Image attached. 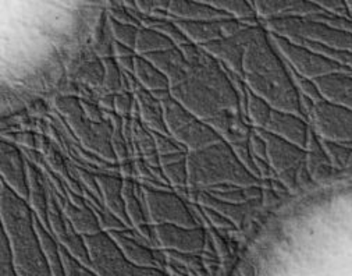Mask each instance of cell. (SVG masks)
Listing matches in <instances>:
<instances>
[{
  "instance_id": "6da1fadb",
  "label": "cell",
  "mask_w": 352,
  "mask_h": 276,
  "mask_svg": "<svg viewBox=\"0 0 352 276\" xmlns=\"http://www.w3.org/2000/svg\"><path fill=\"white\" fill-rule=\"evenodd\" d=\"M180 50L190 65L186 76L170 87L171 96L205 123L224 112L241 114L239 92L224 65L194 43Z\"/></svg>"
},
{
  "instance_id": "7a4b0ae2",
  "label": "cell",
  "mask_w": 352,
  "mask_h": 276,
  "mask_svg": "<svg viewBox=\"0 0 352 276\" xmlns=\"http://www.w3.org/2000/svg\"><path fill=\"white\" fill-rule=\"evenodd\" d=\"M243 73L247 87L273 109L307 119L301 107V95L291 77L288 65L262 24L255 28L247 45Z\"/></svg>"
},
{
  "instance_id": "3957f363",
  "label": "cell",
  "mask_w": 352,
  "mask_h": 276,
  "mask_svg": "<svg viewBox=\"0 0 352 276\" xmlns=\"http://www.w3.org/2000/svg\"><path fill=\"white\" fill-rule=\"evenodd\" d=\"M2 194V222L16 254V266L21 276H50L41 253V240L35 229L28 201L17 195L5 182L0 183Z\"/></svg>"
},
{
  "instance_id": "277c9868",
  "label": "cell",
  "mask_w": 352,
  "mask_h": 276,
  "mask_svg": "<svg viewBox=\"0 0 352 276\" xmlns=\"http://www.w3.org/2000/svg\"><path fill=\"white\" fill-rule=\"evenodd\" d=\"M188 189L205 191L217 186L252 187L263 184L255 178L232 147L224 140L199 151L188 152Z\"/></svg>"
},
{
  "instance_id": "5b68a950",
  "label": "cell",
  "mask_w": 352,
  "mask_h": 276,
  "mask_svg": "<svg viewBox=\"0 0 352 276\" xmlns=\"http://www.w3.org/2000/svg\"><path fill=\"white\" fill-rule=\"evenodd\" d=\"M70 127L74 130L77 138L89 152L100 156L109 163H117V158L111 148V123L106 119L102 123H94L87 119L81 106V99L74 96H60L54 102Z\"/></svg>"
},
{
  "instance_id": "8992f818",
  "label": "cell",
  "mask_w": 352,
  "mask_h": 276,
  "mask_svg": "<svg viewBox=\"0 0 352 276\" xmlns=\"http://www.w3.org/2000/svg\"><path fill=\"white\" fill-rule=\"evenodd\" d=\"M262 27L289 41H308L330 49L352 52V34L338 31L312 17L267 19L262 20Z\"/></svg>"
},
{
  "instance_id": "52a82bcc",
  "label": "cell",
  "mask_w": 352,
  "mask_h": 276,
  "mask_svg": "<svg viewBox=\"0 0 352 276\" xmlns=\"http://www.w3.org/2000/svg\"><path fill=\"white\" fill-rule=\"evenodd\" d=\"M163 112L168 134L183 144L190 152L214 145L223 138L204 120L192 115L173 96L164 102Z\"/></svg>"
},
{
  "instance_id": "ba28073f",
  "label": "cell",
  "mask_w": 352,
  "mask_h": 276,
  "mask_svg": "<svg viewBox=\"0 0 352 276\" xmlns=\"http://www.w3.org/2000/svg\"><path fill=\"white\" fill-rule=\"evenodd\" d=\"M91 264L100 276H163L159 270L140 266L126 258L110 233L84 236Z\"/></svg>"
},
{
  "instance_id": "9c48e42d",
  "label": "cell",
  "mask_w": 352,
  "mask_h": 276,
  "mask_svg": "<svg viewBox=\"0 0 352 276\" xmlns=\"http://www.w3.org/2000/svg\"><path fill=\"white\" fill-rule=\"evenodd\" d=\"M144 198L149 224L177 225L183 228H202L198 217L182 195L173 190H155L144 187Z\"/></svg>"
},
{
  "instance_id": "30bf717a",
  "label": "cell",
  "mask_w": 352,
  "mask_h": 276,
  "mask_svg": "<svg viewBox=\"0 0 352 276\" xmlns=\"http://www.w3.org/2000/svg\"><path fill=\"white\" fill-rule=\"evenodd\" d=\"M270 38H272L276 49L280 52V54L287 62V65L297 74H300L305 78L318 80V78L324 77L331 73L348 72L338 63L323 56V54H320V53L311 50L307 46L294 43L289 39L276 35V34H270Z\"/></svg>"
},
{
  "instance_id": "8fae6325",
  "label": "cell",
  "mask_w": 352,
  "mask_h": 276,
  "mask_svg": "<svg viewBox=\"0 0 352 276\" xmlns=\"http://www.w3.org/2000/svg\"><path fill=\"white\" fill-rule=\"evenodd\" d=\"M258 131L266 141L267 160L277 180L288 190L297 187L300 172L307 162V149L291 144L269 131Z\"/></svg>"
},
{
  "instance_id": "7c38bea8",
  "label": "cell",
  "mask_w": 352,
  "mask_h": 276,
  "mask_svg": "<svg viewBox=\"0 0 352 276\" xmlns=\"http://www.w3.org/2000/svg\"><path fill=\"white\" fill-rule=\"evenodd\" d=\"M309 120L312 130L322 140L352 147V110L327 100L314 105Z\"/></svg>"
},
{
  "instance_id": "4fadbf2b",
  "label": "cell",
  "mask_w": 352,
  "mask_h": 276,
  "mask_svg": "<svg viewBox=\"0 0 352 276\" xmlns=\"http://www.w3.org/2000/svg\"><path fill=\"white\" fill-rule=\"evenodd\" d=\"M45 182H46V190H47V220H49L50 229L76 258H78L84 265H89L91 258H89L85 240L80 237V233L74 229L70 219L65 215L60 204H58L56 190L50 184V182L46 179V176H45Z\"/></svg>"
},
{
  "instance_id": "5bb4252c",
  "label": "cell",
  "mask_w": 352,
  "mask_h": 276,
  "mask_svg": "<svg viewBox=\"0 0 352 276\" xmlns=\"http://www.w3.org/2000/svg\"><path fill=\"white\" fill-rule=\"evenodd\" d=\"M171 21L180 28V31L187 36V39L191 43L197 46H205L208 43L234 36L248 28V25L234 19L221 20V21H201V23L179 21V20L171 19Z\"/></svg>"
},
{
  "instance_id": "9a60e30c",
  "label": "cell",
  "mask_w": 352,
  "mask_h": 276,
  "mask_svg": "<svg viewBox=\"0 0 352 276\" xmlns=\"http://www.w3.org/2000/svg\"><path fill=\"white\" fill-rule=\"evenodd\" d=\"M255 28L256 27H248L237 35L208 43L201 47L206 50L209 54H212V56L217 59L220 63H223L228 70L243 77V62L245 49L255 32Z\"/></svg>"
},
{
  "instance_id": "2e32d148",
  "label": "cell",
  "mask_w": 352,
  "mask_h": 276,
  "mask_svg": "<svg viewBox=\"0 0 352 276\" xmlns=\"http://www.w3.org/2000/svg\"><path fill=\"white\" fill-rule=\"evenodd\" d=\"M0 169H2V182H5L17 195L28 201V173L27 160H24L21 151L12 142L2 141L0 144Z\"/></svg>"
},
{
  "instance_id": "e0dca14e",
  "label": "cell",
  "mask_w": 352,
  "mask_h": 276,
  "mask_svg": "<svg viewBox=\"0 0 352 276\" xmlns=\"http://www.w3.org/2000/svg\"><path fill=\"white\" fill-rule=\"evenodd\" d=\"M265 131H269L291 144L307 149L312 127L302 116L273 109Z\"/></svg>"
},
{
  "instance_id": "ac0fdd59",
  "label": "cell",
  "mask_w": 352,
  "mask_h": 276,
  "mask_svg": "<svg viewBox=\"0 0 352 276\" xmlns=\"http://www.w3.org/2000/svg\"><path fill=\"white\" fill-rule=\"evenodd\" d=\"M155 233L159 244L177 251L195 253L204 247L206 235L204 228H183L177 225H156Z\"/></svg>"
},
{
  "instance_id": "d6986e66",
  "label": "cell",
  "mask_w": 352,
  "mask_h": 276,
  "mask_svg": "<svg viewBox=\"0 0 352 276\" xmlns=\"http://www.w3.org/2000/svg\"><path fill=\"white\" fill-rule=\"evenodd\" d=\"M254 8L262 20L308 17L323 12L316 2L309 0H258L254 2Z\"/></svg>"
},
{
  "instance_id": "ffe728a7",
  "label": "cell",
  "mask_w": 352,
  "mask_h": 276,
  "mask_svg": "<svg viewBox=\"0 0 352 276\" xmlns=\"http://www.w3.org/2000/svg\"><path fill=\"white\" fill-rule=\"evenodd\" d=\"M167 14L173 20L192 23L221 21L232 19L227 13L208 5L205 0H201V2H192V0H171Z\"/></svg>"
},
{
  "instance_id": "44dd1931",
  "label": "cell",
  "mask_w": 352,
  "mask_h": 276,
  "mask_svg": "<svg viewBox=\"0 0 352 276\" xmlns=\"http://www.w3.org/2000/svg\"><path fill=\"white\" fill-rule=\"evenodd\" d=\"M96 180H98V184L100 189L103 206L107 211H110L111 213H114L127 228L131 229L133 226H131V222L127 216L126 204H124V198H123L124 179L119 175L99 173V175H96Z\"/></svg>"
},
{
  "instance_id": "7402d4cb",
  "label": "cell",
  "mask_w": 352,
  "mask_h": 276,
  "mask_svg": "<svg viewBox=\"0 0 352 276\" xmlns=\"http://www.w3.org/2000/svg\"><path fill=\"white\" fill-rule=\"evenodd\" d=\"M322 98L352 110V73L337 72L315 80Z\"/></svg>"
},
{
  "instance_id": "603a6c76",
  "label": "cell",
  "mask_w": 352,
  "mask_h": 276,
  "mask_svg": "<svg viewBox=\"0 0 352 276\" xmlns=\"http://www.w3.org/2000/svg\"><path fill=\"white\" fill-rule=\"evenodd\" d=\"M134 98L140 110L141 123L149 131L170 136L164 122V112H163L162 102L153 98V95L145 88H142L141 85L134 92Z\"/></svg>"
},
{
  "instance_id": "cb8c5ba5",
  "label": "cell",
  "mask_w": 352,
  "mask_h": 276,
  "mask_svg": "<svg viewBox=\"0 0 352 276\" xmlns=\"http://www.w3.org/2000/svg\"><path fill=\"white\" fill-rule=\"evenodd\" d=\"M191 191H194V190H191ZM187 198H190L192 202H197L201 206H208V208H212L216 212L221 213L223 216L230 219L231 222L236 225V228H240L243 225L245 215L251 209L258 206L259 201H261V200H258V201H252V202H247V204H231V202L217 200L206 191H195V194L190 193L187 195Z\"/></svg>"
},
{
  "instance_id": "d4e9b609",
  "label": "cell",
  "mask_w": 352,
  "mask_h": 276,
  "mask_svg": "<svg viewBox=\"0 0 352 276\" xmlns=\"http://www.w3.org/2000/svg\"><path fill=\"white\" fill-rule=\"evenodd\" d=\"M148 59L153 66H156L170 81V87L177 84L187 73L188 70V62L184 58L183 52L180 47H173L168 50L151 53L146 56H142Z\"/></svg>"
},
{
  "instance_id": "484cf974",
  "label": "cell",
  "mask_w": 352,
  "mask_h": 276,
  "mask_svg": "<svg viewBox=\"0 0 352 276\" xmlns=\"http://www.w3.org/2000/svg\"><path fill=\"white\" fill-rule=\"evenodd\" d=\"M27 173H28V187L30 197L28 204L35 213V216L41 220V224L49 229L47 224V190L43 173L39 172L38 167L34 162L27 160Z\"/></svg>"
},
{
  "instance_id": "4316f807",
  "label": "cell",
  "mask_w": 352,
  "mask_h": 276,
  "mask_svg": "<svg viewBox=\"0 0 352 276\" xmlns=\"http://www.w3.org/2000/svg\"><path fill=\"white\" fill-rule=\"evenodd\" d=\"M57 194V200L58 204H60L65 215L70 219V222L73 224L74 229L82 235V236H92L96 233H100V225L98 222V217L95 215V212L92 211V208L88 205L84 206H77L74 205L67 197H62L60 194Z\"/></svg>"
},
{
  "instance_id": "83f0119b",
  "label": "cell",
  "mask_w": 352,
  "mask_h": 276,
  "mask_svg": "<svg viewBox=\"0 0 352 276\" xmlns=\"http://www.w3.org/2000/svg\"><path fill=\"white\" fill-rule=\"evenodd\" d=\"M307 171L315 182H324L329 180L337 169L333 168L330 159L327 158L320 138L312 130L309 136V142L307 147V162H305Z\"/></svg>"
},
{
  "instance_id": "f1b7e54d",
  "label": "cell",
  "mask_w": 352,
  "mask_h": 276,
  "mask_svg": "<svg viewBox=\"0 0 352 276\" xmlns=\"http://www.w3.org/2000/svg\"><path fill=\"white\" fill-rule=\"evenodd\" d=\"M123 198L126 204V212L131 222V226L138 231L149 224L144 190L133 179H124L123 184Z\"/></svg>"
},
{
  "instance_id": "f546056e",
  "label": "cell",
  "mask_w": 352,
  "mask_h": 276,
  "mask_svg": "<svg viewBox=\"0 0 352 276\" xmlns=\"http://www.w3.org/2000/svg\"><path fill=\"white\" fill-rule=\"evenodd\" d=\"M188 152L160 156V168L167 183L175 190H188Z\"/></svg>"
},
{
  "instance_id": "4dcf8cb0",
  "label": "cell",
  "mask_w": 352,
  "mask_h": 276,
  "mask_svg": "<svg viewBox=\"0 0 352 276\" xmlns=\"http://www.w3.org/2000/svg\"><path fill=\"white\" fill-rule=\"evenodd\" d=\"M205 2L248 27L261 25L256 10L254 8V2H245V0H213V2L205 0Z\"/></svg>"
},
{
  "instance_id": "1f68e13d",
  "label": "cell",
  "mask_w": 352,
  "mask_h": 276,
  "mask_svg": "<svg viewBox=\"0 0 352 276\" xmlns=\"http://www.w3.org/2000/svg\"><path fill=\"white\" fill-rule=\"evenodd\" d=\"M134 76L138 80L140 85L149 92L160 91V89H170L168 78L148 59L138 56L135 58L134 66Z\"/></svg>"
},
{
  "instance_id": "d6a6232c",
  "label": "cell",
  "mask_w": 352,
  "mask_h": 276,
  "mask_svg": "<svg viewBox=\"0 0 352 276\" xmlns=\"http://www.w3.org/2000/svg\"><path fill=\"white\" fill-rule=\"evenodd\" d=\"M217 200L231 202V204H247L252 201L262 200L263 190L261 186L252 187H239V186H217L205 190Z\"/></svg>"
},
{
  "instance_id": "836d02e7",
  "label": "cell",
  "mask_w": 352,
  "mask_h": 276,
  "mask_svg": "<svg viewBox=\"0 0 352 276\" xmlns=\"http://www.w3.org/2000/svg\"><path fill=\"white\" fill-rule=\"evenodd\" d=\"M173 47H177V46L160 32L151 28H145V27L140 28L138 36H137V45H135V53L138 56H146V54L168 50Z\"/></svg>"
},
{
  "instance_id": "e575fe53",
  "label": "cell",
  "mask_w": 352,
  "mask_h": 276,
  "mask_svg": "<svg viewBox=\"0 0 352 276\" xmlns=\"http://www.w3.org/2000/svg\"><path fill=\"white\" fill-rule=\"evenodd\" d=\"M272 112H273V107L263 98L258 96L248 88L247 120L250 125H252V129L265 130L270 120Z\"/></svg>"
},
{
  "instance_id": "d590c367",
  "label": "cell",
  "mask_w": 352,
  "mask_h": 276,
  "mask_svg": "<svg viewBox=\"0 0 352 276\" xmlns=\"http://www.w3.org/2000/svg\"><path fill=\"white\" fill-rule=\"evenodd\" d=\"M103 114H104V118L110 120L113 127L110 142H111L113 152L117 158V163H124L127 160H133L131 149L123 133V118L117 116L116 114H109V112H103Z\"/></svg>"
},
{
  "instance_id": "8d00e7d4",
  "label": "cell",
  "mask_w": 352,
  "mask_h": 276,
  "mask_svg": "<svg viewBox=\"0 0 352 276\" xmlns=\"http://www.w3.org/2000/svg\"><path fill=\"white\" fill-rule=\"evenodd\" d=\"M138 21L141 23L142 27L155 30V31L160 32L162 35L167 36L177 47H180L183 45H187V43H191L187 39V36L180 31V28L171 21V19L168 16L164 17V19H153V17L140 16Z\"/></svg>"
},
{
  "instance_id": "74e56055",
  "label": "cell",
  "mask_w": 352,
  "mask_h": 276,
  "mask_svg": "<svg viewBox=\"0 0 352 276\" xmlns=\"http://www.w3.org/2000/svg\"><path fill=\"white\" fill-rule=\"evenodd\" d=\"M322 145L323 149L327 155V158L330 159L333 168L337 171H342L346 169L351 156H352V147L346 145V144H340V142H333V141H327V140H322Z\"/></svg>"
},
{
  "instance_id": "f35d334b",
  "label": "cell",
  "mask_w": 352,
  "mask_h": 276,
  "mask_svg": "<svg viewBox=\"0 0 352 276\" xmlns=\"http://www.w3.org/2000/svg\"><path fill=\"white\" fill-rule=\"evenodd\" d=\"M294 43H300L302 46L309 47L311 50L323 54V56L331 59L333 62L338 63L340 66H342L344 69H346L348 72L352 73V52L351 50H337V49H330L327 46L315 43V42H308V41H291Z\"/></svg>"
},
{
  "instance_id": "ab89813d",
  "label": "cell",
  "mask_w": 352,
  "mask_h": 276,
  "mask_svg": "<svg viewBox=\"0 0 352 276\" xmlns=\"http://www.w3.org/2000/svg\"><path fill=\"white\" fill-rule=\"evenodd\" d=\"M107 25L110 30V34L114 38V42H119L129 49L135 52V45H137V36L138 31L141 27L135 25H129V24H122L119 21H116L110 17H107Z\"/></svg>"
},
{
  "instance_id": "60d3db41",
  "label": "cell",
  "mask_w": 352,
  "mask_h": 276,
  "mask_svg": "<svg viewBox=\"0 0 352 276\" xmlns=\"http://www.w3.org/2000/svg\"><path fill=\"white\" fill-rule=\"evenodd\" d=\"M103 67H104V77H103V88H106L109 92H124V85H123V72L117 65L116 59L111 58H104L102 59Z\"/></svg>"
},
{
  "instance_id": "b9f144b4",
  "label": "cell",
  "mask_w": 352,
  "mask_h": 276,
  "mask_svg": "<svg viewBox=\"0 0 352 276\" xmlns=\"http://www.w3.org/2000/svg\"><path fill=\"white\" fill-rule=\"evenodd\" d=\"M285 63H287V62H285ZM288 69H289V73H291L292 80H294V83H296L297 89H298V92H300L301 95L307 96L308 99H311V100L315 102V103L319 102V100H323V98H322V95H320V92H319V88H318L315 80H309V78H305V77L297 74L289 66H288Z\"/></svg>"
},
{
  "instance_id": "7bdbcfd3",
  "label": "cell",
  "mask_w": 352,
  "mask_h": 276,
  "mask_svg": "<svg viewBox=\"0 0 352 276\" xmlns=\"http://www.w3.org/2000/svg\"><path fill=\"white\" fill-rule=\"evenodd\" d=\"M152 134H153V138L156 142L159 156L190 152L183 144H180L177 140H174L171 136H164V134H159V133H153V131H152Z\"/></svg>"
},
{
  "instance_id": "ee69618b",
  "label": "cell",
  "mask_w": 352,
  "mask_h": 276,
  "mask_svg": "<svg viewBox=\"0 0 352 276\" xmlns=\"http://www.w3.org/2000/svg\"><path fill=\"white\" fill-rule=\"evenodd\" d=\"M70 172H74V176L81 183V186L85 187L92 195H95L102 202V194H100V189H99V184L96 180V175H94L88 171H84L81 168H77V167L70 168Z\"/></svg>"
},
{
  "instance_id": "f6af8a7d",
  "label": "cell",
  "mask_w": 352,
  "mask_h": 276,
  "mask_svg": "<svg viewBox=\"0 0 352 276\" xmlns=\"http://www.w3.org/2000/svg\"><path fill=\"white\" fill-rule=\"evenodd\" d=\"M135 105L134 94L131 92H120L114 95V114L123 119L131 118L133 109Z\"/></svg>"
},
{
  "instance_id": "bcb514c9",
  "label": "cell",
  "mask_w": 352,
  "mask_h": 276,
  "mask_svg": "<svg viewBox=\"0 0 352 276\" xmlns=\"http://www.w3.org/2000/svg\"><path fill=\"white\" fill-rule=\"evenodd\" d=\"M82 80L91 85L100 87L103 85V77H104V67L102 62H91L87 63L82 69Z\"/></svg>"
},
{
  "instance_id": "7dc6e473",
  "label": "cell",
  "mask_w": 352,
  "mask_h": 276,
  "mask_svg": "<svg viewBox=\"0 0 352 276\" xmlns=\"http://www.w3.org/2000/svg\"><path fill=\"white\" fill-rule=\"evenodd\" d=\"M316 3L331 16L352 19L351 12L348 9V3L344 2V0H316Z\"/></svg>"
},
{
  "instance_id": "c3c4849f",
  "label": "cell",
  "mask_w": 352,
  "mask_h": 276,
  "mask_svg": "<svg viewBox=\"0 0 352 276\" xmlns=\"http://www.w3.org/2000/svg\"><path fill=\"white\" fill-rule=\"evenodd\" d=\"M107 17H110V19H113L116 21H119L122 24L142 27L141 23L130 14V12L124 8L123 3H117V5L114 3V8H110L109 12H107Z\"/></svg>"
},
{
  "instance_id": "681fc988",
  "label": "cell",
  "mask_w": 352,
  "mask_h": 276,
  "mask_svg": "<svg viewBox=\"0 0 352 276\" xmlns=\"http://www.w3.org/2000/svg\"><path fill=\"white\" fill-rule=\"evenodd\" d=\"M201 208H202V212H204L205 217L209 220V222L214 228H219V229H234V228H236V225H234L230 219H227L221 213L216 212L214 209L208 208V206H201Z\"/></svg>"
},
{
  "instance_id": "f907efd6",
  "label": "cell",
  "mask_w": 352,
  "mask_h": 276,
  "mask_svg": "<svg viewBox=\"0 0 352 276\" xmlns=\"http://www.w3.org/2000/svg\"><path fill=\"white\" fill-rule=\"evenodd\" d=\"M81 106H82V110H84V115L87 116L88 120H91L94 123L104 122V114L99 106H96L94 103H89L87 100H81Z\"/></svg>"
},
{
  "instance_id": "816d5d0a",
  "label": "cell",
  "mask_w": 352,
  "mask_h": 276,
  "mask_svg": "<svg viewBox=\"0 0 352 276\" xmlns=\"http://www.w3.org/2000/svg\"><path fill=\"white\" fill-rule=\"evenodd\" d=\"M16 142L25 147V149H34L36 147L35 136L32 133H21L16 136Z\"/></svg>"
},
{
  "instance_id": "f5cc1de1",
  "label": "cell",
  "mask_w": 352,
  "mask_h": 276,
  "mask_svg": "<svg viewBox=\"0 0 352 276\" xmlns=\"http://www.w3.org/2000/svg\"><path fill=\"white\" fill-rule=\"evenodd\" d=\"M99 107L103 112H114V95L106 94L99 99Z\"/></svg>"
},
{
  "instance_id": "db71d44e",
  "label": "cell",
  "mask_w": 352,
  "mask_h": 276,
  "mask_svg": "<svg viewBox=\"0 0 352 276\" xmlns=\"http://www.w3.org/2000/svg\"><path fill=\"white\" fill-rule=\"evenodd\" d=\"M348 9H349V12H351V16H352V0H348Z\"/></svg>"
}]
</instances>
